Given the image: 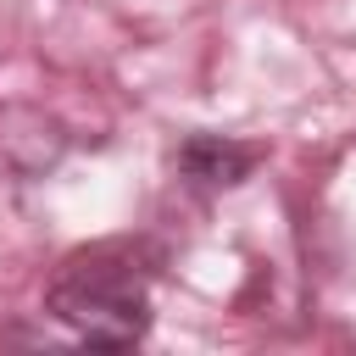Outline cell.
<instances>
[{
	"label": "cell",
	"mask_w": 356,
	"mask_h": 356,
	"mask_svg": "<svg viewBox=\"0 0 356 356\" xmlns=\"http://www.w3.org/2000/svg\"><path fill=\"white\" fill-rule=\"evenodd\" d=\"M44 312L67 323L83 345L128 350L150 334V278L128 245H95L61 261L44 289Z\"/></svg>",
	"instance_id": "cell-1"
},
{
	"label": "cell",
	"mask_w": 356,
	"mask_h": 356,
	"mask_svg": "<svg viewBox=\"0 0 356 356\" xmlns=\"http://www.w3.org/2000/svg\"><path fill=\"white\" fill-rule=\"evenodd\" d=\"M261 161V145H245V139H228V134H189L172 156L178 178L200 195H217V189H239Z\"/></svg>",
	"instance_id": "cell-2"
}]
</instances>
